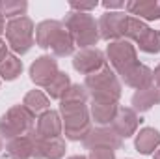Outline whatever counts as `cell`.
Returning <instances> with one entry per match:
<instances>
[{
  "label": "cell",
  "instance_id": "cell-1",
  "mask_svg": "<svg viewBox=\"0 0 160 159\" xmlns=\"http://www.w3.org/2000/svg\"><path fill=\"white\" fill-rule=\"evenodd\" d=\"M36 41L43 49H50L56 56H67L75 49V41L63 23L43 21L36 28Z\"/></svg>",
  "mask_w": 160,
  "mask_h": 159
},
{
  "label": "cell",
  "instance_id": "cell-2",
  "mask_svg": "<svg viewBox=\"0 0 160 159\" xmlns=\"http://www.w3.org/2000/svg\"><path fill=\"white\" fill-rule=\"evenodd\" d=\"M60 111L63 116V131L65 137L71 140H84L91 131L89 123V111L86 103L80 101H62Z\"/></svg>",
  "mask_w": 160,
  "mask_h": 159
},
{
  "label": "cell",
  "instance_id": "cell-3",
  "mask_svg": "<svg viewBox=\"0 0 160 159\" xmlns=\"http://www.w3.org/2000/svg\"><path fill=\"white\" fill-rule=\"evenodd\" d=\"M84 88L93 97V101H112V103H118V99L121 96V84L118 80V75L108 66H104L101 71L86 77Z\"/></svg>",
  "mask_w": 160,
  "mask_h": 159
},
{
  "label": "cell",
  "instance_id": "cell-4",
  "mask_svg": "<svg viewBox=\"0 0 160 159\" xmlns=\"http://www.w3.org/2000/svg\"><path fill=\"white\" fill-rule=\"evenodd\" d=\"M65 28L71 34V38L75 41V45H78L82 49H91L95 47V43L99 41V25L95 23V19L88 13H69V17L65 19Z\"/></svg>",
  "mask_w": 160,
  "mask_h": 159
},
{
  "label": "cell",
  "instance_id": "cell-5",
  "mask_svg": "<svg viewBox=\"0 0 160 159\" xmlns=\"http://www.w3.org/2000/svg\"><path fill=\"white\" fill-rule=\"evenodd\" d=\"M34 129V114L24 105L11 107L0 118V137L11 140L22 135H28Z\"/></svg>",
  "mask_w": 160,
  "mask_h": 159
},
{
  "label": "cell",
  "instance_id": "cell-6",
  "mask_svg": "<svg viewBox=\"0 0 160 159\" xmlns=\"http://www.w3.org/2000/svg\"><path fill=\"white\" fill-rule=\"evenodd\" d=\"M6 40L8 45L17 54H24L34 45V23L28 17L11 19L6 25Z\"/></svg>",
  "mask_w": 160,
  "mask_h": 159
},
{
  "label": "cell",
  "instance_id": "cell-7",
  "mask_svg": "<svg viewBox=\"0 0 160 159\" xmlns=\"http://www.w3.org/2000/svg\"><path fill=\"white\" fill-rule=\"evenodd\" d=\"M106 54H108V60H110L112 68L119 75H123L127 69H130L134 64H138L136 49L128 40H119V41L110 43L108 49H106Z\"/></svg>",
  "mask_w": 160,
  "mask_h": 159
},
{
  "label": "cell",
  "instance_id": "cell-8",
  "mask_svg": "<svg viewBox=\"0 0 160 159\" xmlns=\"http://www.w3.org/2000/svg\"><path fill=\"white\" fill-rule=\"evenodd\" d=\"M104 66H106L104 54L99 49H95V47L82 49L80 52L75 54V58H73V68L77 71H80L82 75H88V77L93 75V73H97V71H101Z\"/></svg>",
  "mask_w": 160,
  "mask_h": 159
},
{
  "label": "cell",
  "instance_id": "cell-9",
  "mask_svg": "<svg viewBox=\"0 0 160 159\" xmlns=\"http://www.w3.org/2000/svg\"><path fill=\"white\" fill-rule=\"evenodd\" d=\"M123 144V139L112 129L106 125L95 127L88 133V137L84 139V146L93 150V148H110V150H118Z\"/></svg>",
  "mask_w": 160,
  "mask_h": 159
},
{
  "label": "cell",
  "instance_id": "cell-10",
  "mask_svg": "<svg viewBox=\"0 0 160 159\" xmlns=\"http://www.w3.org/2000/svg\"><path fill=\"white\" fill-rule=\"evenodd\" d=\"M127 17L125 13H104L99 21V36L102 40H114V41H119L121 38H125V28H127Z\"/></svg>",
  "mask_w": 160,
  "mask_h": 159
},
{
  "label": "cell",
  "instance_id": "cell-11",
  "mask_svg": "<svg viewBox=\"0 0 160 159\" xmlns=\"http://www.w3.org/2000/svg\"><path fill=\"white\" fill-rule=\"evenodd\" d=\"M34 139V157L36 159H60L65 154V140L62 137L56 139H39L34 129L30 131Z\"/></svg>",
  "mask_w": 160,
  "mask_h": 159
},
{
  "label": "cell",
  "instance_id": "cell-12",
  "mask_svg": "<svg viewBox=\"0 0 160 159\" xmlns=\"http://www.w3.org/2000/svg\"><path fill=\"white\" fill-rule=\"evenodd\" d=\"M58 73H60L58 71V64L50 56H41L30 66V79L34 80L38 86H45L47 88Z\"/></svg>",
  "mask_w": 160,
  "mask_h": 159
},
{
  "label": "cell",
  "instance_id": "cell-13",
  "mask_svg": "<svg viewBox=\"0 0 160 159\" xmlns=\"http://www.w3.org/2000/svg\"><path fill=\"white\" fill-rule=\"evenodd\" d=\"M138 123H140V120H138V114H136L134 109L119 107L116 118L112 122V129L119 135L121 139H123V137L127 139V137H132V135L136 133Z\"/></svg>",
  "mask_w": 160,
  "mask_h": 159
},
{
  "label": "cell",
  "instance_id": "cell-14",
  "mask_svg": "<svg viewBox=\"0 0 160 159\" xmlns=\"http://www.w3.org/2000/svg\"><path fill=\"white\" fill-rule=\"evenodd\" d=\"M62 129H63V125H62L60 114L54 111H47L39 116L38 125L34 127V133L39 139H56V137H60Z\"/></svg>",
  "mask_w": 160,
  "mask_h": 159
},
{
  "label": "cell",
  "instance_id": "cell-15",
  "mask_svg": "<svg viewBox=\"0 0 160 159\" xmlns=\"http://www.w3.org/2000/svg\"><path fill=\"white\" fill-rule=\"evenodd\" d=\"M121 77H123L127 86H132L136 90H143V88L153 84V71L147 66H143V64H134Z\"/></svg>",
  "mask_w": 160,
  "mask_h": 159
},
{
  "label": "cell",
  "instance_id": "cell-16",
  "mask_svg": "<svg viewBox=\"0 0 160 159\" xmlns=\"http://www.w3.org/2000/svg\"><path fill=\"white\" fill-rule=\"evenodd\" d=\"M6 156L9 159H30L34 157V139L32 135H22L11 139L6 146Z\"/></svg>",
  "mask_w": 160,
  "mask_h": 159
},
{
  "label": "cell",
  "instance_id": "cell-17",
  "mask_svg": "<svg viewBox=\"0 0 160 159\" xmlns=\"http://www.w3.org/2000/svg\"><path fill=\"white\" fill-rule=\"evenodd\" d=\"M127 11L130 15H138V19H147V21H157L160 19V4L153 0H132L125 4Z\"/></svg>",
  "mask_w": 160,
  "mask_h": 159
},
{
  "label": "cell",
  "instance_id": "cell-18",
  "mask_svg": "<svg viewBox=\"0 0 160 159\" xmlns=\"http://www.w3.org/2000/svg\"><path fill=\"white\" fill-rule=\"evenodd\" d=\"M155 105H160V90L155 84H151L143 90H138L132 96V107L138 112H145Z\"/></svg>",
  "mask_w": 160,
  "mask_h": 159
},
{
  "label": "cell",
  "instance_id": "cell-19",
  "mask_svg": "<svg viewBox=\"0 0 160 159\" xmlns=\"http://www.w3.org/2000/svg\"><path fill=\"white\" fill-rule=\"evenodd\" d=\"M118 109H119L118 103H112V101H93L89 107V114L95 120V123L108 125L114 122L116 114H118Z\"/></svg>",
  "mask_w": 160,
  "mask_h": 159
},
{
  "label": "cell",
  "instance_id": "cell-20",
  "mask_svg": "<svg viewBox=\"0 0 160 159\" xmlns=\"http://www.w3.org/2000/svg\"><path fill=\"white\" fill-rule=\"evenodd\" d=\"M160 144V133L153 127H143L136 137V150L143 156L153 154Z\"/></svg>",
  "mask_w": 160,
  "mask_h": 159
},
{
  "label": "cell",
  "instance_id": "cell-21",
  "mask_svg": "<svg viewBox=\"0 0 160 159\" xmlns=\"http://www.w3.org/2000/svg\"><path fill=\"white\" fill-rule=\"evenodd\" d=\"M34 116L36 114H43V112H47L48 111V97L41 92V90H32V92H28L26 94V97H24V103H22Z\"/></svg>",
  "mask_w": 160,
  "mask_h": 159
},
{
  "label": "cell",
  "instance_id": "cell-22",
  "mask_svg": "<svg viewBox=\"0 0 160 159\" xmlns=\"http://www.w3.org/2000/svg\"><path fill=\"white\" fill-rule=\"evenodd\" d=\"M22 71V62L15 56V54H8L2 62H0V77L6 80L17 79Z\"/></svg>",
  "mask_w": 160,
  "mask_h": 159
},
{
  "label": "cell",
  "instance_id": "cell-23",
  "mask_svg": "<svg viewBox=\"0 0 160 159\" xmlns=\"http://www.w3.org/2000/svg\"><path fill=\"white\" fill-rule=\"evenodd\" d=\"M69 86H71L69 75L60 71V73L54 77V80L47 86V94H48L52 99H62V97L65 96V92L69 90Z\"/></svg>",
  "mask_w": 160,
  "mask_h": 159
},
{
  "label": "cell",
  "instance_id": "cell-24",
  "mask_svg": "<svg viewBox=\"0 0 160 159\" xmlns=\"http://www.w3.org/2000/svg\"><path fill=\"white\" fill-rule=\"evenodd\" d=\"M138 47L145 52H160V32L147 28L140 38H138Z\"/></svg>",
  "mask_w": 160,
  "mask_h": 159
},
{
  "label": "cell",
  "instance_id": "cell-25",
  "mask_svg": "<svg viewBox=\"0 0 160 159\" xmlns=\"http://www.w3.org/2000/svg\"><path fill=\"white\" fill-rule=\"evenodd\" d=\"M28 4L24 0H0V15L2 17H22Z\"/></svg>",
  "mask_w": 160,
  "mask_h": 159
},
{
  "label": "cell",
  "instance_id": "cell-26",
  "mask_svg": "<svg viewBox=\"0 0 160 159\" xmlns=\"http://www.w3.org/2000/svg\"><path fill=\"white\" fill-rule=\"evenodd\" d=\"M149 26L145 23H142V19L138 17H127V28H125V38L130 41H138V38L147 30Z\"/></svg>",
  "mask_w": 160,
  "mask_h": 159
},
{
  "label": "cell",
  "instance_id": "cell-27",
  "mask_svg": "<svg viewBox=\"0 0 160 159\" xmlns=\"http://www.w3.org/2000/svg\"><path fill=\"white\" fill-rule=\"evenodd\" d=\"M88 159H116V156H114V150L110 148H93Z\"/></svg>",
  "mask_w": 160,
  "mask_h": 159
},
{
  "label": "cell",
  "instance_id": "cell-28",
  "mask_svg": "<svg viewBox=\"0 0 160 159\" xmlns=\"http://www.w3.org/2000/svg\"><path fill=\"white\" fill-rule=\"evenodd\" d=\"M71 8H73V9H78L80 13H84V11H88V9H93V8H97V2H89V4H78V2H71Z\"/></svg>",
  "mask_w": 160,
  "mask_h": 159
},
{
  "label": "cell",
  "instance_id": "cell-29",
  "mask_svg": "<svg viewBox=\"0 0 160 159\" xmlns=\"http://www.w3.org/2000/svg\"><path fill=\"white\" fill-rule=\"evenodd\" d=\"M102 6L106 9H116V8H125V2H104Z\"/></svg>",
  "mask_w": 160,
  "mask_h": 159
},
{
  "label": "cell",
  "instance_id": "cell-30",
  "mask_svg": "<svg viewBox=\"0 0 160 159\" xmlns=\"http://www.w3.org/2000/svg\"><path fill=\"white\" fill-rule=\"evenodd\" d=\"M6 56H8V45H6V41L0 40V62H2Z\"/></svg>",
  "mask_w": 160,
  "mask_h": 159
},
{
  "label": "cell",
  "instance_id": "cell-31",
  "mask_svg": "<svg viewBox=\"0 0 160 159\" xmlns=\"http://www.w3.org/2000/svg\"><path fill=\"white\" fill-rule=\"evenodd\" d=\"M153 79L157 82V88H160V66L155 69V73H153Z\"/></svg>",
  "mask_w": 160,
  "mask_h": 159
},
{
  "label": "cell",
  "instance_id": "cell-32",
  "mask_svg": "<svg viewBox=\"0 0 160 159\" xmlns=\"http://www.w3.org/2000/svg\"><path fill=\"white\" fill-rule=\"evenodd\" d=\"M2 32H6V23H4V17L0 15V34Z\"/></svg>",
  "mask_w": 160,
  "mask_h": 159
},
{
  "label": "cell",
  "instance_id": "cell-33",
  "mask_svg": "<svg viewBox=\"0 0 160 159\" xmlns=\"http://www.w3.org/2000/svg\"><path fill=\"white\" fill-rule=\"evenodd\" d=\"M69 159H88V157H84V156H73V157H69Z\"/></svg>",
  "mask_w": 160,
  "mask_h": 159
},
{
  "label": "cell",
  "instance_id": "cell-34",
  "mask_svg": "<svg viewBox=\"0 0 160 159\" xmlns=\"http://www.w3.org/2000/svg\"><path fill=\"white\" fill-rule=\"evenodd\" d=\"M155 159H160V150H157V152H155Z\"/></svg>",
  "mask_w": 160,
  "mask_h": 159
},
{
  "label": "cell",
  "instance_id": "cell-35",
  "mask_svg": "<svg viewBox=\"0 0 160 159\" xmlns=\"http://www.w3.org/2000/svg\"><path fill=\"white\" fill-rule=\"evenodd\" d=\"M0 150H2V140H0Z\"/></svg>",
  "mask_w": 160,
  "mask_h": 159
},
{
  "label": "cell",
  "instance_id": "cell-36",
  "mask_svg": "<svg viewBox=\"0 0 160 159\" xmlns=\"http://www.w3.org/2000/svg\"><path fill=\"white\" fill-rule=\"evenodd\" d=\"M158 90H160V88H158Z\"/></svg>",
  "mask_w": 160,
  "mask_h": 159
}]
</instances>
